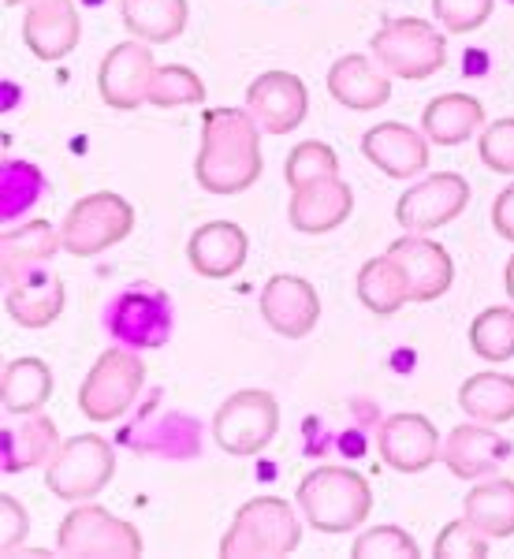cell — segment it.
<instances>
[{
  "label": "cell",
  "instance_id": "obj_32",
  "mask_svg": "<svg viewBox=\"0 0 514 559\" xmlns=\"http://www.w3.org/2000/svg\"><path fill=\"white\" fill-rule=\"evenodd\" d=\"M470 347L489 362H507L514 358V310L511 306H492L470 324Z\"/></svg>",
  "mask_w": 514,
  "mask_h": 559
},
{
  "label": "cell",
  "instance_id": "obj_26",
  "mask_svg": "<svg viewBox=\"0 0 514 559\" xmlns=\"http://www.w3.org/2000/svg\"><path fill=\"white\" fill-rule=\"evenodd\" d=\"M57 250L64 247H60V231L49 221H26L20 228H8L4 247H0V254H4V280L15 284L20 276L41 269Z\"/></svg>",
  "mask_w": 514,
  "mask_h": 559
},
{
  "label": "cell",
  "instance_id": "obj_11",
  "mask_svg": "<svg viewBox=\"0 0 514 559\" xmlns=\"http://www.w3.org/2000/svg\"><path fill=\"white\" fill-rule=\"evenodd\" d=\"M466 202H470V183L458 173H437L399 198L395 221L410 236H429L432 228H444L455 221L466 210Z\"/></svg>",
  "mask_w": 514,
  "mask_h": 559
},
{
  "label": "cell",
  "instance_id": "obj_10",
  "mask_svg": "<svg viewBox=\"0 0 514 559\" xmlns=\"http://www.w3.org/2000/svg\"><path fill=\"white\" fill-rule=\"evenodd\" d=\"M108 332L120 347H165L171 336V306L168 295L157 287L139 284L134 292H123L108 310Z\"/></svg>",
  "mask_w": 514,
  "mask_h": 559
},
{
  "label": "cell",
  "instance_id": "obj_27",
  "mask_svg": "<svg viewBox=\"0 0 514 559\" xmlns=\"http://www.w3.org/2000/svg\"><path fill=\"white\" fill-rule=\"evenodd\" d=\"M358 299H362L366 310H373L376 318H392V313H399L407 302H414L410 280L387 250L381 258L362 265V273H358Z\"/></svg>",
  "mask_w": 514,
  "mask_h": 559
},
{
  "label": "cell",
  "instance_id": "obj_31",
  "mask_svg": "<svg viewBox=\"0 0 514 559\" xmlns=\"http://www.w3.org/2000/svg\"><path fill=\"white\" fill-rule=\"evenodd\" d=\"M458 407L485 426H503L514 418V377L477 373L458 388Z\"/></svg>",
  "mask_w": 514,
  "mask_h": 559
},
{
  "label": "cell",
  "instance_id": "obj_1",
  "mask_svg": "<svg viewBox=\"0 0 514 559\" xmlns=\"http://www.w3.org/2000/svg\"><path fill=\"white\" fill-rule=\"evenodd\" d=\"M261 123L250 108H205L202 150H198V183L210 194H239L261 176Z\"/></svg>",
  "mask_w": 514,
  "mask_h": 559
},
{
  "label": "cell",
  "instance_id": "obj_14",
  "mask_svg": "<svg viewBox=\"0 0 514 559\" xmlns=\"http://www.w3.org/2000/svg\"><path fill=\"white\" fill-rule=\"evenodd\" d=\"M381 459L392 471L399 474H421L444 452V440H440L437 426L421 414H392L381 426Z\"/></svg>",
  "mask_w": 514,
  "mask_h": 559
},
{
  "label": "cell",
  "instance_id": "obj_12",
  "mask_svg": "<svg viewBox=\"0 0 514 559\" xmlns=\"http://www.w3.org/2000/svg\"><path fill=\"white\" fill-rule=\"evenodd\" d=\"M157 60H153L150 41H120L108 49V57L101 60V71H97V90H101L108 108H131L150 102V86L153 75H157Z\"/></svg>",
  "mask_w": 514,
  "mask_h": 559
},
{
  "label": "cell",
  "instance_id": "obj_39",
  "mask_svg": "<svg viewBox=\"0 0 514 559\" xmlns=\"http://www.w3.org/2000/svg\"><path fill=\"white\" fill-rule=\"evenodd\" d=\"M432 12L444 31L470 34L492 15V0H432Z\"/></svg>",
  "mask_w": 514,
  "mask_h": 559
},
{
  "label": "cell",
  "instance_id": "obj_37",
  "mask_svg": "<svg viewBox=\"0 0 514 559\" xmlns=\"http://www.w3.org/2000/svg\"><path fill=\"white\" fill-rule=\"evenodd\" d=\"M41 191V176L34 173L23 160H12L4 168V221H20L31 210V202H38Z\"/></svg>",
  "mask_w": 514,
  "mask_h": 559
},
{
  "label": "cell",
  "instance_id": "obj_22",
  "mask_svg": "<svg viewBox=\"0 0 514 559\" xmlns=\"http://www.w3.org/2000/svg\"><path fill=\"white\" fill-rule=\"evenodd\" d=\"M8 318L23 329H45L64 313V284L52 276L49 269H34V273L20 276L8 284Z\"/></svg>",
  "mask_w": 514,
  "mask_h": 559
},
{
  "label": "cell",
  "instance_id": "obj_3",
  "mask_svg": "<svg viewBox=\"0 0 514 559\" xmlns=\"http://www.w3.org/2000/svg\"><path fill=\"white\" fill-rule=\"evenodd\" d=\"M302 540V522L287 500L258 496L242 503L231 530L220 540V556H291Z\"/></svg>",
  "mask_w": 514,
  "mask_h": 559
},
{
  "label": "cell",
  "instance_id": "obj_25",
  "mask_svg": "<svg viewBox=\"0 0 514 559\" xmlns=\"http://www.w3.org/2000/svg\"><path fill=\"white\" fill-rule=\"evenodd\" d=\"M485 123V105L470 94H440L421 112V131L437 146H463Z\"/></svg>",
  "mask_w": 514,
  "mask_h": 559
},
{
  "label": "cell",
  "instance_id": "obj_8",
  "mask_svg": "<svg viewBox=\"0 0 514 559\" xmlns=\"http://www.w3.org/2000/svg\"><path fill=\"white\" fill-rule=\"evenodd\" d=\"M279 429V403L265 388L236 392L213 418V437L228 455H258Z\"/></svg>",
  "mask_w": 514,
  "mask_h": 559
},
{
  "label": "cell",
  "instance_id": "obj_40",
  "mask_svg": "<svg viewBox=\"0 0 514 559\" xmlns=\"http://www.w3.org/2000/svg\"><path fill=\"white\" fill-rule=\"evenodd\" d=\"M26 530H31V522H26L23 503L15 500V496H4V500H0V548L15 552L26 540Z\"/></svg>",
  "mask_w": 514,
  "mask_h": 559
},
{
  "label": "cell",
  "instance_id": "obj_20",
  "mask_svg": "<svg viewBox=\"0 0 514 559\" xmlns=\"http://www.w3.org/2000/svg\"><path fill=\"white\" fill-rule=\"evenodd\" d=\"M350 213H355V194H350V187L339 176L299 187L291 194V210H287L291 224L302 236H324V231L339 228Z\"/></svg>",
  "mask_w": 514,
  "mask_h": 559
},
{
  "label": "cell",
  "instance_id": "obj_36",
  "mask_svg": "<svg viewBox=\"0 0 514 559\" xmlns=\"http://www.w3.org/2000/svg\"><path fill=\"white\" fill-rule=\"evenodd\" d=\"M350 556L358 559H381V556H403V559H414L421 556L418 545H414V537L407 534V530L399 526H373L366 530L362 537L350 545Z\"/></svg>",
  "mask_w": 514,
  "mask_h": 559
},
{
  "label": "cell",
  "instance_id": "obj_30",
  "mask_svg": "<svg viewBox=\"0 0 514 559\" xmlns=\"http://www.w3.org/2000/svg\"><path fill=\"white\" fill-rule=\"evenodd\" d=\"M52 395V373L41 358H15L4 369L0 381V403L8 414H34L49 403Z\"/></svg>",
  "mask_w": 514,
  "mask_h": 559
},
{
  "label": "cell",
  "instance_id": "obj_2",
  "mask_svg": "<svg viewBox=\"0 0 514 559\" xmlns=\"http://www.w3.org/2000/svg\"><path fill=\"white\" fill-rule=\"evenodd\" d=\"M295 500L302 508L306 526L321 534H350L373 511V489L350 466H318L299 481Z\"/></svg>",
  "mask_w": 514,
  "mask_h": 559
},
{
  "label": "cell",
  "instance_id": "obj_34",
  "mask_svg": "<svg viewBox=\"0 0 514 559\" xmlns=\"http://www.w3.org/2000/svg\"><path fill=\"white\" fill-rule=\"evenodd\" d=\"M284 173H287L291 191H299V187H306V183L339 176V157L332 153V146H324V142H302V146L291 150Z\"/></svg>",
  "mask_w": 514,
  "mask_h": 559
},
{
  "label": "cell",
  "instance_id": "obj_18",
  "mask_svg": "<svg viewBox=\"0 0 514 559\" xmlns=\"http://www.w3.org/2000/svg\"><path fill=\"white\" fill-rule=\"evenodd\" d=\"M362 153L373 168L392 179H410L429 168V139L407 123H381L362 139Z\"/></svg>",
  "mask_w": 514,
  "mask_h": 559
},
{
  "label": "cell",
  "instance_id": "obj_7",
  "mask_svg": "<svg viewBox=\"0 0 514 559\" xmlns=\"http://www.w3.org/2000/svg\"><path fill=\"white\" fill-rule=\"evenodd\" d=\"M116 471V452L105 437H71L60 444V452L52 455V463L45 466V485L52 496L68 503L94 500L97 492L112 481Z\"/></svg>",
  "mask_w": 514,
  "mask_h": 559
},
{
  "label": "cell",
  "instance_id": "obj_33",
  "mask_svg": "<svg viewBox=\"0 0 514 559\" xmlns=\"http://www.w3.org/2000/svg\"><path fill=\"white\" fill-rule=\"evenodd\" d=\"M205 86L191 68L183 64H165L157 68L150 86V105L153 108H179V105H202Z\"/></svg>",
  "mask_w": 514,
  "mask_h": 559
},
{
  "label": "cell",
  "instance_id": "obj_9",
  "mask_svg": "<svg viewBox=\"0 0 514 559\" xmlns=\"http://www.w3.org/2000/svg\"><path fill=\"white\" fill-rule=\"evenodd\" d=\"M57 545L64 556H142V534L131 522L116 519L112 511L97 508V503H83L60 522Z\"/></svg>",
  "mask_w": 514,
  "mask_h": 559
},
{
  "label": "cell",
  "instance_id": "obj_16",
  "mask_svg": "<svg viewBox=\"0 0 514 559\" xmlns=\"http://www.w3.org/2000/svg\"><path fill=\"white\" fill-rule=\"evenodd\" d=\"M440 459L463 481H481V477L495 474L511 459V440L492 432L485 421H470V426H455L447 432Z\"/></svg>",
  "mask_w": 514,
  "mask_h": 559
},
{
  "label": "cell",
  "instance_id": "obj_24",
  "mask_svg": "<svg viewBox=\"0 0 514 559\" xmlns=\"http://www.w3.org/2000/svg\"><path fill=\"white\" fill-rule=\"evenodd\" d=\"M328 94L336 97L343 108L373 112V108H381L387 97H392V79H384L366 57L347 52V57H339L328 71Z\"/></svg>",
  "mask_w": 514,
  "mask_h": 559
},
{
  "label": "cell",
  "instance_id": "obj_6",
  "mask_svg": "<svg viewBox=\"0 0 514 559\" xmlns=\"http://www.w3.org/2000/svg\"><path fill=\"white\" fill-rule=\"evenodd\" d=\"M373 57L395 79H429L447 64V38L426 20H387L373 34Z\"/></svg>",
  "mask_w": 514,
  "mask_h": 559
},
{
  "label": "cell",
  "instance_id": "obj_38",
  "mask_svg": "<svg viewBox=\"0 0 514 559\" xmlns=\"http://www.w3.org/2000/svg\"><path fill=\"white\" fill-rule=\"evenodd\" d=\"M477 153H481L485 168L500 176H514V116L489 123L477 139Z\"/></svg>",
  "mask_w": 514,
  "mask_h": 559
},
{
  "label": "cell",
  "instance_id": "obj_13",
  "mask_svg": "<svg viewBox=\"0 0 514 559\" xmlns=\"http://www.w3.org/2000/svg\"><path fill=\"white\" fill-rule=\"evenodd\" d=\"M247 108L268 134H291L310 112L306 83L291 71H265L247 90Z\"/></svg>",
  "mask_w": 514,
  "mask_h": 559
},
{
  "label": "cell",
  "instance_id": "obj_23",
  "mask_svg": "<svg viewBox=\"0 0 514 559\" xmlns=\"http://www.w3.org/2000/svg\"><path fill=\"white\" fill-rule=\"evenodd\" d=\"M0 437H4L0 440V455H4L8 474L31 471V466H49L52 455L60 452L57 426L41 411L20 414V421H12Z\"/></svg>",
  "mask_w": 514,
  "mask_h": 559
},
{
  "label": "cell",
  "instance_id": "obj_4",
  "mask_svg": "<svg viewBox=\"0 0 514 559\" xmlns=\"http://www.w3.org/2000/svg\"><path fill=\"white\" fill-rule=\"evenodd\" d=\"M134 228V210L128 198L112 191L86 194L71 205L60 228V247L71 258H97L105 250H112L116 242H123Z\"/></svg>",
  "mask_w": 514,
  "mask_h": 559
},
{
  "label": "cell",
  "instance_id": "obj_15",
  "mask_svg": "<svg viewBox=\"0 0 514 559\" xmlns=\"http://www.w3.org/2000/svg\"><path fill=\"white\" fill-rule=\"evenodd\" d=\"M261 318H265L268 329L279 332V336L302 340V336H310L313 324L321 318V299L310 280L279 273L268 280L265 292H261Z\"/></svg>",
  "mask_w": 514,
  "mask_h": 559
},
{
  "label": "cell",
  "instance_id": "obj_29",
  "mask_svg": "<svg viewBox=\"0 0 514 559\" xmlns=\"http://www.w3.org/2000/svg\"><path fill=\"white\" fill-rule=\"evenodd\" d=\"M120 15L134 38L165 45L183 34L191 8H187V0H120Z\"/></svg>",
  "mask_w": 514,
  "mask_h": 559
},
{
  "label": "cell",
  "instance_id": "obj_17",
  "mask_svg": "<svg viewBox=\"0 0 514 559\" xmlns=\"http://www.w3.org/2000/svg\"><path fill=\"white\" fill-rule=\"evenodd\" d=\"M387 254L403 265V273L410 280V299L414 302H432L451 287L455 280V265H451L447 250L440 242H432L426 236H403L387 247Z\"/></svg>",
  "mask_w": 514,
  "mask_h": 559
},
{
  "label": "cell",
  "instance_id": "obj_43",
  "mask_svg": "<svg viewBox=\"0 0 514 559\" xmlns=\"http://www.w3.org/2000/svg\"><path fill=\"white\" fill-rule=\"evenodd\" d=\"M8 8H15V4H34V0H4Z\"/></svg>",
  "mask_w": 514,
  "mask_h": 559
},
{
  "label": "cell",
  "instance_id": "obj_5",
  "mask_svg": "<svg viewBox=\"0 0 514 559\" xmlns=\"http://www.w3.org/2000/svg\"><path fill=\"white\" fill-rule=\"evenodd\" d=\"M146 384V362L131 347H108L79 388V407L89 421L123 418Z\"/></svg>",
  "mask_w": 514,
  "mask_h": 559
},
{
  "label": "cell",
  "instance_id": "obj_35",
  "mask_svg": "<svg viewBox=\"0 0 514 559\" xmlns=\"http://www.w3.org/2000/svg\"><path fill=\"white\" fill-rule=\"evenodd\" d=\"M432 552L440 559H477V556H489V537L463 515L458 522H447V526L440 530Z\"/></svg>",
  "mask_w": 514,
  "mask_h": 559
},
{
  "label": "cell",
  "instance_id": "obj_28",
  "mask_svg": "<svg viewBox=\"0 0 514 559\" xmlns=\"http://www.w3.org/2000/svg\"><path fill=\"white\" fill-rule=\"evenodd\" d=\"M463 515L489 540L511 537L514 534V481H507V477L481 481L477 489L466 492Z\"/></svg>",
  "mask_w": 514,
  "mask_h": 559
},
{
  "label": "cell",
  "instance_id": "obj_42",
  "mask_svg": "<svg viewBox=\"0 0 514 559\" xmlns=\"http://www.w3.org/2000/svg\"><path fill=\"white\" fill-rule=\"evenodd\" d=\"M503 280H507V295L514 299V258H511V265H507V273H503Z\"/></svg>",
  "mask_w": 514,
  "mask_h": 559
},
{
  "label": "cell",
  "instance_id": "obj_19",
  "mask_svg": "<svg viewBox=\"0 0 514 559\" xmlns=\"http://www.w3.org/2000/svg\"><path fill=\"white\" fill-rule=\"evenodd\" d=\"M79 12L71 0H34L26 4L23 38L38 60H64L79 45Z\"/></svg>",
  "mask_w": 514,
  "mask_h": 559
},
{
  "label": "cell",
  "instance_id": "obj_41",
  "mask_svg": "<svg viewBox=\"0 0 514 559\" xmlns=\"http://www.w3.org/2000/svg\"><path fill=\"white\" fill-rule=\"evenodd\" d=\"M492 224H495V231H500L503 239L514 242V183L507 187V191H500V198H495Z\"/></svg>",
  "mask_w": 514,
  "mask_h": 559
},
{
  "label": "cell",
  "instance_id": "obj_21",
  "mask_svg": "<svg viewBox=\"0 0 514 559\" xmlns=\"http://www.w3.org/2000/svg\"><path fill=\"white\" fill-rule=\"evenodd\" d=\"M247 250L250 239L239 224L231 221H213L202 224L187 242V258H191L194 273L210 276V280H228L247 265Z\"/></svg>",
  "mask_w": 514,
  "mask_h": 559
}]
</instances>
